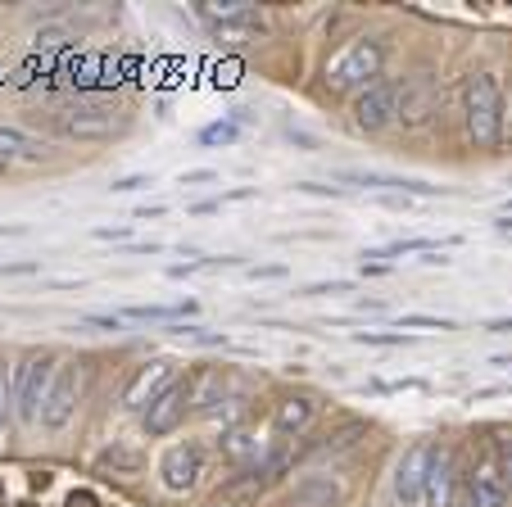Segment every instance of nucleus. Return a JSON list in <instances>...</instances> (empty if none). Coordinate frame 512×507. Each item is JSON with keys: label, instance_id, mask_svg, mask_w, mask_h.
Here are the masks:
<instances>
[{"label": "nucleus", "instance_id": "obj_1", "mask_svg": "<svg viewBox=\"0 0 512 507\" xmlns=\"http://www.w3.org/2000/svg\"><path fill=\"white\" fill-rule=\"evenodd\" d=\"M0 507H114L100 489L59 471H0Z\"/></svg>", "mask_w": 512, "mask_h": 507}, {"label": "nucleus", "instance_id": "obj_2", "mask_svg": "<svg viewBox=\"0 0 512 507\" xmlns=\"http://www.w3.org/2000/svg\"><path fill=\"white\" fill-rule=\"evenodd\" d=\"M463 123L476 150H494L503 141V91L494 73H472L463 82Z\"/></svg>", "mask_w": 512, "mask_h": 507}, {"label": "nucleus", "instance_id": "obj_3", "mask_svg": "<svg viewBox=\"0 0 512 507\" xmlns=\"http://www.w3.org/2000/svg\"><path fill=\"white\" fill-rule=\"evenodd\" d=\"M381 64H386V46L381 41H349L336 59L327 64V87L331 91H368L381 77Z\"/></svg>", "mask_w": 512, "mask_h": 507}, {"label": "nucleus", "instance_id": "obj_4", "mask_svg": "<svg viewBox=\"0 0 512 507\" xmlns=\"http://www.w3.org/2000/svg\"><path fill=\"white\" fill-rule=\"evenodd\" d=\"M55 354H32L23 358L19 376H14V417L23 421V426H32V421L41 417V408H46V394L50 385H55Z\"/></svg>", "mask_w": 512, "mask_h": 507}, {"label": "nucleus", "instance_id": "obj_5", "mask_svg": "<svg viewBox=\"0 0 512 507\" xmlns=\"http://www.w3.org/2000/svg\"><path fill=\"white\" fill-rule=\"evenodd\" d=\"M399 96H404V87L390 82V77H377L368 91H358V100H354L358 132H386V127L399 118Z\"/></svg>", "mask_w": 512, "mask_h": 507}, {"label": "nucleus", "instance_id": "obj_6", "mask_svg": "<svg viewBox=\"0 0 512 507\" xmlns=\"http://www.w3.org/2000/svg\"><path fill=\"white\" fill-rule=\"evenodd\" d=\"M78 399H82V372H78V363H64L55 372V385H50V394H46L41 426H46L50 435H59L68 421H73V412H78Z\"/></svg>", "mask_w": 512, "mask_h": 507}, {"label": "nucleus", "instance_id": "obj_7", "mask_svg": "<svg viewBox=\"0 0 512 507\" xmlns=\"http://www.w3.org/2000/svg\"><path fill=\"white\" fill-rule=\"evenodd\" d=\"M200 476H204V449L195 440H177L173 449H164V458H159V480H164L168 494L195 489Z\"/></svg>", "mask_w": 512, "mask_h": 507}, {"label": "nucleus", "instance_id": "obj_8", "mask_svg": "<svg viewBox=\"0 0 512 507\" xmlns=\"http://www.w3.org/2000/svg\"><path fill=\"white\" fill-rule=\"evenodd\" d=\"M435 458H440V449H435L431 440L413 444V449L399 458V467H395V498H399L404 507L422 503V489H426V476H431Z\"/></svg>", "mask_w": 512, "mask_h": 507}, {"label": "nucleus", "instance_id": "obj_9", "mask_svg": "<svg viewBox=\"0 0 512 507\" xmlns=\"http://www.w3.org/2000/svg\"><path fill=\"white\" fill-rule=\"evenodd\" d=\"M123 127V114L109 105H73L59 114V132L64 136H78V141H105Z\"/></svg>", "mask_w": 512, "mask_h": 507}, {"label": "nucleus", "instance_id": "obj_10", "mask_svg": "<svg viewBox=\"0 0 512 507\" xmlns=\"http://www.w3.org/2000/svg\"><path fill=\"white\" fill-rule=\"evenodd\" d=\"M512 489L503 480L499 462L481 458L472 471H467V485H463V507H508Z\"/></svg>", "mask_w": 512, "mask_h": 507}, {"label": "nucleus", "instance_id": "obj_11", "mask_svg": "<svg viewBox=\"0 0 512 507\" xmlns=\"http://www.w3.org/2000/svg\"><path fill=\"white\" fill-rule=\"evenodd\" d=\"M191 403H195V390H191L186 381L168 385V390L159 394L150 408H145V435H168V431H177Z\"/></svg>", "mask_w": 512, "mask_h": 507}, {"label": "nucleus", "instance_id": "obj_12", "mask_svg": "<svg viewBox=\"0 0 512 507\" xmlns=\"http://www.w3.org/2000/svg\"><path fill=\"white\" fill-rule=\"evenodd\" d=\"M286 503L290 507H340L345 503V485L336 476H327V471H309V476H300L286 489Z\"/></svg>", "mask_w": 512, "mask_h": 507}, {"label": "nucleus", "instance_id": "obj_13", "mask_svg": "<svg viewBox=\"0 0 512 507\" xmlns=\"http://www.w3.org/2000/svg\"><path fill=\"white\" fill-rule=\"evenodd\" d=\"M168 385H177V363L159 358V363H145L141 372H136V381L127 385L123 399H127V408H150V403H155Z\"/></svg>", "mask_w": 512, "mask_h": 507}, {"label": "nucleus", "instance_id": "obj_14", "mask_svg": "<svg viewBox=\"0 0 512 507\" xmlns=\"http://www.w3.org/2000/svg\"><path fill=\"white\" fill-rule=\"evenodd\" d=\"M50 154V141L23 132V127H0V173L14 163H41Z\"/></svg>", "mask_w": 512, "mask_h": 507}, {"label": "nucleus", "instance_id": "obj_15", "mask_svg": "<svg viewBox=\"0 0 512 507\" xmlns=\"http://www.w3.org/2000/svg\"><path fill=\"white\" fill-rule=\"evenodd\" d=\"M195 14H200L204 23H213V32L218 28H263V14L254 10V5H245V0H227V5L204 0V5H195Z\"/></svg>", "mask_w": 512, "mask_h": 507}, {"label": "nucleus", "instance_id": "obj_16", "mask_svg": "<svg viewBox=\"0 0 512 507\" xmlns=\"http://www.w3.org/2000/svg\"><path fill=\"white\" fill-rule=\"evenodd\" d=\"M454 498H458V471H454V458L440 449V458H435L431 476H426L422 503H426V507H454Z\"/></svg>", "mask_w": 512, "mask_h": 507}, {"label": "nucleus", "instance_id": "obj_17", "mask_svg": "<svg viewBox=\"0 0 512 507\" xmlns=\"http://www.w3.org/2000/svg\"><path fill=\"white\" fill-rule=\"evenodd\" d=\"M313 412H318V399H309V394H295V399H281L277 412H272V426H277V435H300L304 426L313 421Z\"/></svg>", "mask_w": 512, "mask_h": 507}, {"label": "nucleus", "instance_id": "obj_18", "mask_svg": "<svg viewBox=\"0 0 512 507\" xmlns=\"http://www.w3.org/2000/svg\"><path fill=\"white\" fill-rule=\"evenodd\" d=\"M218 449H223V458H232V462H250L254 453L263 449V440H254L250 426H232V431H223Z\"/></svg>", "mask_w": 512, "mask_h": 507}, {"label": "nucleus", "instance_id": "obj_19", "mask_svg": "<svg viewBox=\"0 0 512 507\" xmlns=\"http://www.w3.org/2000/svg\"><path fill=\"white\" fill-rule=\"evenodd\" d=\"M195 304H141V308H127V317H141V322H173V317H191Z\"/></svg>", "mask_w": 512, "mask_h": 507}, {"label": "nucleus", "instance_id": "obj_20", "mask_svg": "<svg viewBox=\"0 0 512 507\" xmlns=\"http://www.w3.org/2000/svg\"><path fill=\"white\" fill-rule=\"evenodd\" d=\"M200 141L204 145H236L241 141V127L236 123H213V127H204L200 132Z\"/></svg>", "mask_w": 512, "mask_h": 507}, {"label": "nucleus", "instance_id": "obj_21", "mask_svg": "<svg viewBox=\"0 0 512 507\" xmlns=\"http://www.w3.org/2000/svg\"><path fill=\"white\" fill-rule=\"evenodd\" d=\"M10 403H14V381H10V367L0 358V431H5V421H10Z\"/></svg>", "mask_w": 512, "mask_h": 507}, {"label": "nucleus", "instance_id": "obj_22", "mask_svg": "<svg viewBox=\"0 0 512 507\" xmlns=\"http://www.w3.org/2000/svg\"><path fill=\"white\" fill-rule=\"evenodd\" d=\"M354 340H358V345H386V349L408 345V335H399V331H358Z\"/></svg>", "mask_w": 512, "mask_h": 507}, {"label": "nucleus", "instance_id": "obj_23", "mask_svg": "<svg viewBox=\"0 0 512 507\" xmlns=\"http://www.w3.org/2000/svg\"><path fill=\"white\" fill-rule=\"evenodd\" d=\"M177 335H182V340H195V345H227V335L204 331V326H177Z\"/></svg>", "mask_w": 512, "mask_h": 507}, {"label": "nucleus", "instance_id": "obj_24", "mask_svg": "<svg viewBox=\"0 0 512 507\" xmlns=\"http://www.w3.org/2000/svg\"><path fill=\"white\" fill-rule=\"evenodd\" d=\"M399 326H431V331H449V317H426V313H408V317H399Z\"/></svg>", "mask_w": 512, "mask_h": 507}, {"label": "nucleus", "instance_id": "obj_25", "mask_svg": "<svg viewBox=\"0 0 512 507\" xmlns=\"http://www.w3.org/2000/svg\"><path fill=\"white\" fill-rule=\"evenodd\" d=\"M73 41H78V37H73V32H64V28H46V32H41V37H37V46L59 50V46H73Z\"/></svg>", "mask_w": 512, "mask_h": 507}, {"label": "nucleus", "instance_id": "obj_26", "mask_svg": "<svg viewBox=\"0 0 512 507\" xmlns=\"http://www.w3.org/2000/svg\"><path fill=\"white\" fill-rule=\"evenodd\" d=\"M254 195H259V191H254V186H241V191H227L223 200H254ZM209 209H218V200H204V204H195V213H209Z\"/></svg>", "mask_w": 512, "mask_h": 507}, {"label": "nucleus", "instance_id": "obj_27", "mask_svg": "<svg viewBox=\"0 0 512 507\" xmlns=\"http://www.w3.org/2000/svg\"><path fill=\"white\" fill-rule=\"evenodd\" d=\"M499 471H503V480H508V489H512V435L508 440H499Z\"/></svg>", "mask_w": 512, "mask_h": 507}, {"label": "nucleus", "instance_id": "obj_28", "mask_svg": "<svg viewBox=\"0 0 512 507\" xmlns=\"http://www.w3.org/2000/svg\"><path fill=\"white\" fill-rule=\"evenodd\" d=\"M204 182H218V173H213V168H191V173H182V186H204Z\"/></svg>", "mask_w": 512, "mask_h": 507}, {"label": "nucleus", "instance_id": "obj_29", "mask_svg": "<svg viewBox=\"0 0 512 507\" xmlns=\"http://www.w3.org/2000/svg\"><path fill=\"white\" fill-rule=\"evenodd\" d=\"M141 186H150V177H118L109 191H114V195H127V191H141Z\"/></svg>", "mask_w": 512, "mask_h": 507}, {"label": "nucleus", "instance_id": "obj_30", "mask_svg": "<svg viewBox=\"0 0 512 507\" xmlns=\"http://www.w3.org/2000/svg\"><path fill=\"white\" fill-rule=\"evenodd\" d=\"M87 326H105V331H123V317H105V313H87Z\"/></svg>", "mask_w": 512, "mask_h": 507}, {"label": "nucleus", "instance_id": "obj_31", "mask_svg": "<svg viewBox=\"0 0 512 507\" xmlns=\"http://www.w3.org/2000/svg\"><path fill=\"white\" fill-rule=\"evenodd\" d=\"M349 290V281H331V286H309L304 295H345Z\"/></svg>", "mask_w": 512, "mask_h": 507}, {"label": "nucleus", "instance_id": "obj_32", "mask_svg": "<svg viewBox=\"0 0 512 507\" xmlns=\"http://www.w3.org/2000/svg\"><path fill=\"white\" fill-rule=\"evenodd\" d=\"M250 277L259 281V277H286V268L281 263H263V268H250Z\"/></svg>", "mask_w": 512, "mask_h": 507}, {"label": "nucleus", "instance_id": "obj_33", "mask_svg": "<svg viewBox=\"0 0 512 507\" xmlns=\"http://www.w3.org/2000/svg\"><path fill=\"white\" fill-rule=\"evenodd\" d=\"M300 191H309V195H345V186H313V182H300Z\"/></svg>", "mask_w": 512, "mask_h": 507}, {"label": "nucleus", "instance_id": "obj_34", "mask_svg": "<svg viewBox=\"0 0 512 507\" xmlns=\"http://www.w3.org/2000/svg\"><path fill=\"white\" fill-rule=\"evenodd\" d=\"M100 240H114V236H132V227H96Z\"/></svg>", "mask_w": 512, "mask_h": 507}, {"label": "nucleus", "instance_id": "obj_35", "mask_svg": "<svg viewBox=\"0 0 512 507\" xmlns=\"http://www.w3.org/2000/svg\"><path fill=\"white\" fill-rule=\"evenodd\" d=\"M164 213V204H145V209H136V218H159Z\"/></svg>", "mask_w": 512, "mask_h": 507}, {"label": "nucleus", "instance_id": "obj_36", "mask_svg": "<svg viewBox=\"0 0 512 507\" xmlns=\"http://www.w3.org/2000/svg\"><path fill=\"white\" fill-rule=\"evenodd\" d=\"M0 236H28V227H0Z\"/></svg>", "mask_w": 512, "mask_h": 507}, {"label": "nucleus", "instance_id": "obj_37", "mask_svg": "<svg viewBox=\"0 0 512 507\" xmlns=\"http://www.w3.org/2000/svg\"><path fill=\"white\" fill-rule=\"evenodd\" d=\"M494 227H499V231H512V218H499V222H494Z\"/></svg>", "mask_w": 512, "mask_h": 507}]
</instances>
